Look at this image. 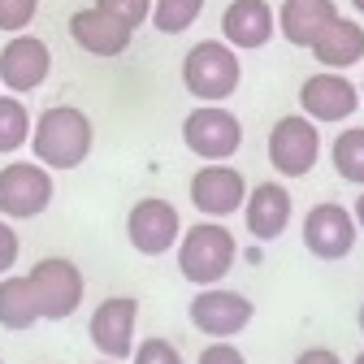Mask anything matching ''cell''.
Listing matches in <instances>:
<instances>
[{"mask_svg": "<svg viewBox=\"0 0 364 364\" xmlns=\"http://www.w3.org/2000/svg\"><path fill=\"white\" fill-rule=\"evenodd\" d=\"M91 144H96V126H91V117L78 105H53L31 126V152L53 173L78 169L91 156Z\"/></svg>", "mask_w": 364, "mask_h": 364, "instance_id": "obj_1", "label": "cell"}, {"mask_svg": "<svg viewBox=\"0 0 364 364\" xmlns=\"http://www.w3.org/2000/svg\"><path fill=\"white\" fill-rule=\"evenodd\" d=\"M173 252H178V273L191 287H217L225 273H230V264L239 256V243L217 217H204L200 225L182 230Z\"/></svg>", "mask_w": 364, "mask_h": 364, "instance_id": "obj_2", "label": "cell"}, {"mask_svg": "<svg viewBox=\"0 0 364 364\" xmlns=\"http://www.w3.org/2000/svg\"><path fill=\"white\" fill-rule=\"evenodd\" d=\"M243 82L239 48L225 39H200L196 48L182 57V87L191 91L200 105H221L230 100Z\"/></svg>", "mask_w": 364, "mask_h": 364, "instance_id": "obj_3", "label": "cell"}, {"mask_svg": "<svg viewBox=\"0 0 364 364\" xmlns=\"http://www.w3.org/2000/svg\"><path fill=\"white\" fill-rule=\"evenodd\" d=\"M321 161V130L308 113H287L269 130V165L282 178H304Z\"/></svg>", "mask_w": 364, "mask_h": 364, "instance_id": "obj_4", "label": "cell"}, {"mask_svg": "<svg viewBox=\"0 0 364 364\" xmlns=\"http://www.w3.org/2000/svg\"><path fill=\"white\" fill-rule=\"evenodd\" d=\"M182 144L200 161H230L243 148V122L225 105H200L182 117Z\"/></svg>", "mask_w": 364, "mask_h": 364, "instance_id": "obj_5", "label": "cell"}, {"mask_svg": "<svg viewBox=\"0 0 364 364\" xmlns=\"http://www.w3.org/2000/svg\"><path fill=\"white\" fill-rule=\"evenodd\" d=\"M26 278L35 287V299H39V316H43V321H65V316L78 312L87 282H82V269L74 260H65V256H43L26 273Z\"/></svg>", "mask_w": 364, "mask_h": 364, "instance_id": "obj_6", "label": "cell"}, {"mask_svg": "<svg viewBox=\"0 0 364 364\" xmlns=\"http://www.w3.org/2000/svg\"><path fill=\"white\" fill-rule=\"evenodd\" d=\"M53 204V169L39 161H14L0 169V217L26 221Z\"/></svg>", "mask_w": 364, "mask_h": 364, "instance_id": "obj_7", "label": "cell"}, {"mask_svg": "<svg viewBox=\"0 0 364 364\" xmlns=\"http://www.w3.org/2000/svg\"><path fill=\"white\" fill-rule=\"evenodd\" d=\"M191 316V326L208 338H235L252 326V316H256V304L239 291H225V287H200V295L191 299L187 308Z\"/></svg>", "mask_w": 364, "mask_h": 364, "instance_id": "obj_8", "label": "cell"}, {"mask_svg": "<svg viewBox=\"0 0 364 364\" xmlns=\"http://www.w3.org/2000/svg\"><path fill=\"white\" fill-rule=\"evenodd\" d=\"M126 239L139 256H165L182 239V217H178V208L169 200L148 196L126 213Z\"/></svg>", "mask_w": 364, "mask_h": 364, "instance_id": "obj_9", "label": "cell"}, {"mask_svg": "<svg viewBox=\"0 0 364 364\" xmlns=\"http://www.w3.org/2000/svg\"><path fill=\"white\" fill-rule=\"evenodd\" d=\"M247 200V178L230 165V161H204L196 173H191V204L204 213V217H235Z\"/></svg>", "mask_w": 364, "mask_h": 364, "instance_id": "obj_10", "label": "cell"}, {"mask_svg": "<svg viewBox=\"0 0 364 364\" xmlns=\"http://www.w3.org/2000/svg\"><path fill=\"white\" fill-rule=\"evenodd\" d=\"M134 326H139V299L130 295H109L96 304L87 321V334L96 343V351L105 360H130L134 351Z\"/></svg>", "mask_w": 364, "mask_h": 364, "instance_id": "obj_11", "label": "cell"}, {"mask_svg": "<svg viewBox=\"0 0 364 364\" xmlns=\"http://www.w3.org/2000/svg\"><path fill=\"white\" fill-rule=\"evenodd\" d=\"M355 235H360L355 213L343 208V204H316L304 217V247L316 260H343V256H351Z\"/></svg>", "mask_w": 364, "mask_h": 364, "instance_id": "obj_12", "label": "cell"}, {"mask_svg": "<svg viewBox=\"0 0 364 364\" xmlns=\"http://www.w3.org/2000/svg\"><path fill=\"white\" fill-rule=\"evenodd\" d=\"M299 109L316 126H321V122H347L360 109V87L347 74H338V70H321V74L304 78V87H299Z\"/></svg>", "mask_w": 364, "mask_h": 364, "instance_id": "obj_13", "label": "cell"}, {"mask_svg": "<svg viewBox=\"0 0 364 364\" xmlns=\"http://www.w3.org/2000/svg\"><path fill=\"white\" fill-rule=\"evenodd\" d=\"M48 74H53V53H48L43 39L18 31L5 48H0V82H5L14 96H26V91L43 87Z\"/></svg>", "mask_w": 364, "mask_h": 364, "instance_id": "obj_14", "label": "cell"}, {"mask_svg": "<svg viewBox=\"0 0 364 364\" xmlns=\"http://www.w3.org/2000/svg\"><path fill=\"white\" fill-rule=\"evenodd\" d=\"M70 39L78 43L82 53H91V57H122V53L130 48L134 31H130L122 18H113L109 9L91 5V9H78V14L70 18Z\"/></svg>", "mask_w": 364, "mask_h": 364, "instance_id": "obj_15", "label": "cell"}, {"mask_svg": "<svg viewBox=\"0 0 364 364\" xmlns=\"http://www.w3.org/2000/svg\"><path fill=\"white\" fill-rule=\"evenodd\" d=\"M278 31V14L269 0H230L221 14V39L235 43L239 53H256Z\"/></svg>", "mask_w": 364, "mask_h": 364, "instance_id": "obj_16", "label": "cell"}, {"mask_svg": "<svg viewBox=\"0 0 364 364\" xmlns=\"http://www.w3.org/2000/svg\"><path fill=\"white\" fill-rule=\"evenodd\" d=\"M243 221H247V235L260 239V243L282 239L287 225H291V191L282 187V182H260V187H247Z\"/></svg>", "mask_w": 364, "mask_h": 364, "instance_id": "obj_17", "label": "cell"}, {"mask_svg": "<svg viewBox=\"0 0 364 364\" xmlns=\"http://www.w3.org/2000/svg\"><path fill=\"white\" fill-rule=\"evenodd\" d=\"M308 53L316 57V65H321V70H351V65L364 61V26L338 14L321 35L312 39Z\"/></svg>", "mask_w": 364, "mask_h": 364, "instance_id": "obj_18", "label": "cell"}, {"mask_svg": "<svg viewBox=\"0 0 364 364\" xmlns=\"http://www.w3.org/2000/svg\"><path fill=\"white\" fill-rule=\"evenodd\" d=\"M334 18H338L334 0H282L278 31H282L287 43H295V48H312V39L321 35Z\"/></svg>", "mask_w": 364, "mask_h": 364, "instance_id": "obj_19", "label": "cell"}, {"mask_svg": "<svg viewBox=\"0 0 364 364\" xmlns=\"http://www.w3.org/2000/svg\"><path fill=\"white\" fill-rule=\"evenodd\" d=\"M39 321L43 316H39V299H35L31 278H0V326L14 334H26Z\"/></svg>", "mask_w": 364, "mask_h": 364, "instance_id": "obj_20", "label": "cell"}, {"mask_svg": "<svg viewBox=\"0 0 364 364\" xmlns=\"http://www.w3.org/2000/svg\"><path fill=\"white\" fill-rule=\"evenodd\" d=\"M31 113H26V105L14 96V91H9V96H0V152H18V148H26L31 144Z\"/></svg>", "mask_w": 364, "mask_h": 364, "instance_id": "obj_21", "label": "cell"}, {"mask_svg": "<svg viewBox=\"0 0 364 364\" xmlns=\"http://www.w3.org/2000/svg\"><path fill=\"white\" fill-rule=\"evenodd\" d=\"M330 161H334V173L355 182V187H364V126H351L343 130L334 148H330Z\"/></svg>", "mask_w": 364, "mask_h": 364, "instance_id": "obj_22", "label": "cell"}, {"mask_svg": "<svg viewBox=\"0 0 364 364\" xmlns=\"http://www.w3.org/2000/svg\"><path fill=\"white\" fill-rule=\"evenodd\" d=\"M204 14V0H152V26L156 35H182L191 31Z\"/></svg>", "mask_w": 364, "mask_h": 364, "instance_id": "obj_23", "label": "cell"}, {"mask_svg": "<svg viewBox=\"0 0 364 364\" xmlns=\"http://www.w3.org/2000/svg\"><path fill=\"white\" fill-rule=\"evenodd\" d=\"M130 364H182V351L169 338H144V343H134Z\"/></svg>", "mask_w": 364, "mask_h": 364, "instance_id": "obj_24", "label": "cell"}, {"mask_svg": "<svg viewBox=\"0 0 364 364\" xmlns=\"http://www.w3.org/2000/svg\"><path fill=\"white\" fill-rule=\"evenodd\" d=\"M35 14H39V0H0V31L18 35L35 22Z\"/></svg>", "mask_w": 364, "mask_h": 364, "instance_id": "obj_25", "label": "cell"}, {"mask_svg": "<svg viewBox=\"0 0 364 364\" xmlns=\"http://www.w3.org/2000/svg\"><path fill=\"white\" fill-rule=\"evenodd\" d=\"M100 9H109L113 18H122L130 31H139L148 18H152V0H96Z\"/></svg>", "mask_w": 364, "mask_h": 364, "instance_id": "obj_26", "label": "cell"}, {"mask_svg": "<svg viewBox=\"0 0 364 364\" xmlns=\"http://www.w3.org/2000/svg\"><path fill=\"white\" fill-rule=\"evenodd\" d=\"M196 364H247V355L230 343V338H213L204 351H200V360Z\"/></svg>", "mask_w": 364, "mask_h": 364, "instance_id": "obj_27", "label": "cell"}, {"mask_svg": "<svg viewBox=\"0 0 364 364\" xmlns=\"http://www.w3.org/2000/svg\"><path fill=\"white\" fill-rule=\"evenodd\" d=\"M18 252H22V243H18V230L9 225V217H0V278L18 264Z\"/></svg>", "mask_w": 364, "mask_h": 364, "instance_id": "obj_28", "label": "cell"}, {"mask_svg": "<svg viewBox=\"0 0 364 364\" xmlns=\"http://www.w3.org/2000/svg\"><path fill=\"white\" fill-rule=\"evenodd\" d=\"M295 364H343V360H338V351H330V347H308V351L295 355Z\"/></svg>", "mask_w": 364, "mask_h": 364, "instance_id": "obj_29", "label": "cell"}, {"mask_svg": "<svg viewBox=\"0 0 364 364\" xmlns=\"http://www.w3.org/2000/svg\"><path fill=\"white\" fill-rule=\"evenodd\" d=\"M351 213H355V225H360V230H364V191H360V200L351 204Z\"/></svg>", "mask_w": 364, "mask_h": 364, "instance_id": "obj_30", "label": "cell"}, {"mask_svg": "<svg viewBox=\"0 0 364 364\" xmlns=\"http://www.w3.org/2000/svg\"><path fill=\"white\" fill-rule=\"evenodd\" d=\"M360 334H364V304H360Z\"/></svg>", "mask_w": 364, "mask_h": 364, "instance_id": "obj_31", "label": "cell"}, {"mask_svg": "<svg viewBox=\"0 0 364 364\" xmlns=\"http://www.w3.org/2000/svg\"><path fill=\"white\" fill-rule=\"evenodd\" d=\"M351 5H355V9H360V14H364V0H351Z\"/></svg>", "mask_w": 364, "mask_h": 364, "instance_id": "obj_32", "label": "cell"}, {"mask_svg": "<svg viewBox=\"0 0 364 364\" xmlns=\"http://www.w3.org/2000/svg\"><path fill=\"white\" fill-rule=\"evenodd\" d=\"M351 364H364V351H360V355H355V360H351Z\"/></svg>", "mask_w": 364, "mask_h": 364, "instance_id": "obj_33", "label": "cell"}, {"mask_svg": "<svg viewBox=\"0 0 364 364\" xmlns=\"http://www.w3.org/2000/svg\"><path fill=\"white\" fill-rule=\"evenodd\" d=\"M100 364H122V360H100Z\"/></svg>", "mask_w": 364, "mask_h": 364, "instance_id": "obj_34", "label": "cell"}, {"mask_svg": "<svg viewBox=\"0 0 364 364\" xmlns=\"http://www.w3.org/2000/svg\"><path fill=\"white\" fill-rule=\"evenodd\" d=\"M360 100H364V82H360Z\"/></svg>", "mask_w": 364, "mask_h": 364, "instance_id": "obj_35", "label": "cell"}, {"mask_svg": "<svg viewBox=\"0 0 364 364\" xmlns=\"http://www.w3.org/2000/svg\"><path fill=\"white\" fill-rule=\"evenodd\" d=\"M0 364H5V360H0Z\"/></svg>", "mask_w": 364, "mask_h": 364, "instance_id": "obj_36", "label": "cell"}]
</instances>
